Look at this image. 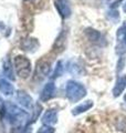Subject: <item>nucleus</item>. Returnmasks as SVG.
<instances>
[{
  "instance_id": "nucleus-1",
  "label": "nucleus",
  "mask_w": 126,
  "mask_h": 133,
  "mask_svg": "<svg viewBox=\"0 0 126 133\" xmlns=\"http://www.w3.org/2000/svg\"><path fill=\"white\" fill-rule=\"evenodd\" d=\"M3 109L6 111L5 114H6L7 120L9 121V123H11L12 125H15V127L23 125V124L27 122V120L29 119V114L26 111L20 109L18 105L11 103L10 101L6 102Z\"/></svg>"
},
{
  "instance_id": "nucleus-2",
  "label": "nucleus",
  "mask_w": 126,
  "mask_h": 133,
  "mask_svg": "<svg viewBox=\"0 0 126 133\" xmlns=\"http://www.w3.org/2000/svg\"><path fill=\"white\" fill-rule=\"evenodd\" d=\"M65 93L69 101L75 103V102H79L80 100H82L86 95V89L82 83L76 82L74 80H70L66 82Z\"/></svg>"
},
{
  "instance_id": "nucleus-3",
  "label": "nucleus",
  "mask_w": 126,
  "mask_h": 133,
  "mask_svg": "<svg viewBox=\"0 0 126 133\" xmlns=\"http://www.w3.org/2000/svg\"><path fill=\"white\" fill-rule=\"evenodd\" d=\"M13 66L16 69L17 74L21 79H28L31 76V71H32L31 62L26 56L22 55L16 56L13 59Z\"/></svg>"
},
{
  "instance_id": "nucleus-4",
  "label": "nucleus",
  "mask_w": 126,
  "mask_h": 133,
  "mask_svg": "<svg viewBox=\"0 0 126 133\" xmlns=\"http://www.w3.org/2000/svg\"><path fill=\"white\" fill-rule=\"evenodd\" d=\"M51 71V63L47 60H39L37 62L36 70H34V80L36 81H42L44 78L49 76Z\"/></svg>"
},
{
  "instance_id": "nucleus-5",
  "label": "nucleus",
  "mask_w": 126,
  "mask_h": 133,
  "mask_svg": "<svg viewBox=\"0 0 126 133\" xmlns=\"http://www.w3.org/2000/svg\"><path fill=\"white\" fill-rule=\"evenodd\" d=\"M116 53L118 56H122L126 52V23L123 24L121 28H118L116 33Z\"/></svg>"
},
{
  "instance_id": "nucleus-6",
  "label": "nucleus",
  "mask_w": 126,
  "mask_h": 133,
  "mask_svg": "<svg viewBox=\"0 0 126 133\" xmlns=\"http://www.w3.org/2000/svg\"><path fill=\"white\" fill-rule=\"evenodd\" d=\"M54 6H55L59 15L61 16L62 19L70 18L72 10H71V7L68 0H54Z\"/></svg>"
},
{
  "instance_id": "nucleus-7",
  "label": "nucleus",
  "mask_w": 126,
  "mask_h": 133,
  "mask_svg": "<svg viewBox=\"0 0 126 133\" xmlns=\"http://www.w3.org/2000/svg\"><path fill=\"white\" fill-rule=\"evenodd\" d=\"M17 100L21 105L26 109H33V99L28 92L23 90H19L17 92Z\"/></svg>"
},
{
  "instance_id": "nucleus-8",
  "label": "nucleus",
  "mask_w": 126,
  "mask_h": 133,
  "mask_svg": "<svg viewBox=\"0 0 126 133\" xmlns=\"http://www.w3.org/2000/svg\"><path fill=\"white\" fill-rule=\"evenodd\" d=\"M54 93H55V84L53 82H49L42 89L40 94V100L43 102H47L54 97Z\"/></svg>"
},
{
  "instance_id": "nucleus-9",
  "label": "nucleus",
  "mask_w": 126,
  "mask_h": 133,
  "mask_svg": "<svg viewBox=\"0 0 126 133\" xmlns=\"http://www.w3.org/2000/svg\"><path fill=\"white\" fill-rule=\"evenodd\" d=\"M21 48H22V50L28 52H36L38 48H39V41L34 38L23 39L22 42H21Z\"/></svg>"
},
{
  "instance_id": "nucleus-10",
  "label": "nucleus",
  "mask_w": 126,
  "mask_h": 133,
  "mask_svg": "<svg viewBox=\"0 0 126 133\" xmlns=\"http://www.w3.org/2000/svg\"><path fill=\"white\" fill-rule=\"evenodd\" d=\"M42 123H43V125H53V124H55L58 122V113L55 110H48L45 113L43 114L41 119Z\"/></svg>"
},
{
  "instance_id": "nucleus-11",
  "label": "nucleus",
  "mask_w": 126,
  "mask_h": 133,
  "mask_svg": "<svg viewBox=\"0 0 126 133\" xmlns=\"http://www.w3.org/2000/svg\"><path fill=\"white\" fill-rule=\"evenodd\" d=\"M13 91H15L13 85L0 73V92L3 93L5 95H11L13 93Z\"/></svg>"
},
{
  "instance_id": "nucleus-12",
  "label": "nucleus",
  "mask_w": 126,
  "mask_h": 133,
  "mask_svg": "<svg viewBox=\"0 0 126 133\" xmlns=\"http://www.w3.org/2000/svg\"><path fill=\"white\" fill-rule=\"evenodd\" d=\"M125 88H126V76H121L117 79L115 87H114V89H113V95H114L115 98L120 97V95L123 93Z\"/></svg>"
},
{
  "instance_id": "nucleus-13",
  "label": "nucleus",
  "mask_w": 126,
  "mask_h": 133,
  "mask_svg": "<svg viewBox=\"0 0 126 133\" xmlns=\"http://www.w3.org/2000/svg\"><path fill=\"white\" fill-rule=\"evenodd\" d=\"M94 105V103L92 100H87V101L85 102H83L81 103V104H79L74 108V109L72 110V114L73 115H79V114H82L84 113V112H86V111H89L91 108H93Z\"/></svg>"
},
{
  "instance_id": "nucleus-14",
  "label": "nucleus",
  "mask_w": 126,
  "mask_h": 133,
  "mask_svg": "<svg viewBox=\"0 0 126 133\" xmlns=\"http://www.w3.org/2000/svg\"><path fill=\"white\" fill-rule=\"evenodd\" d=\"M2 70H3V74L6 76V78H8L9 80L13 81L16 77H15V70H13V66H12L11 62L9 59H7L3 61V65H2Z\"/></svg>"
},
{
  "instance_id": "nucleus-15",
  "label": "nucleus",
  "mask_w": 126,
  "mask_h": 133,
  "mask_svg": "<svg viewBox=\"0 0 126 133\" xmlns=\"http://www.w3.org/2000/svg\"><path fill=\"white\" fill-rule=\"evenodd\" d=\"M65 40H66V36H65L64 30H63L60 33V36L57 38L55 43H54V45H53V49L55 50V51H58V52L62 51V50L64 49V47H65Z\"/></svg>"
},
{
  "instance_id": "nucleus-16",
  "label": "nucleus",
  "mask_w": 126,
  "mask_h": 133,
  "mask_svg": "<svg viewBox=\"0 0 126 133\" xmlns=\"http://www.w3.org/2000/svg\"><path fill=\"white\" fill-rule=\"evenodd\" d=\"M84 33H85L86 38L90 41H92V42H96V41H99L101 39V33L97 30H95V29L87 28L84 30Z\"/></svg>"
},
{
  "instance_id": "nucleus-17",
  "label": "nucleus",
  "mask_w": 126,
  "mask_h": 133,
  "mask_svg": "<svg viewBox=\"0 0 126 133\" xmlns=\"http://www.w3.org/2000/svg\"><path fill=\"white\" fill-rule=\"evenodd\" d=\"M114 125L117 131L126 133V116L125 115H120L115 119Z\"/></svg>"
},
{
  "instance_id": "nucleus-18",
  "label": "nucleus",
  "mask_w": 126,
  "mask_h": 133,
  "mask_svg": "<svg viewBox=\"0 0 126 133\" xmlns=\"http://www.w3.org/2000/svg\"><path fill=\"white\" fill-rule=\"evenodd\" d=\"M55 132V129L51 125H42L37 133H54Z\"/></svg>"
},
{
  "instance_id": "nucleus-19",
  "label": "nucleus",
  "mask_w": 126,
  "mask_h": 133,
  "mask_svg": "<svg viewBox=\"0 0 126 133\" xmlns=\"http://www.w3.org/2000/svg\"><path fill=\"white\" fill-rule=\"evenodd\" d=\"M63 73V64H62V61H59L57 63V68H55V71L53 73V78H57V77H61Z\"/></svg>"
},
{
  "instance_id": "nucleus-20",
  "label": "nucleus",
  "mask_w": 126,
  "mask_h": 133,
  "mask_svg": "<svg viewBox=\"0 0 126 133\" xmlns=\"http://www.w3.org/2000/svg\"><path fill=\"white\" fill-rule=\"evenodd\" d=\"M70 72L71 73H80L81 72V66H79L76 63H71V66H70Z\"/></svg>"
},
{
  "instance_id": "nucleus-21",
  "label": "nucleus",
  "mask_w": 126,
  "mask_h": 133,
  "mask_svg": "<svg viewBox=\"0 0 126 133\" xmlns=\"http://www.w3.org/2000/svg\"><path fill=\"white\" fill-rule=\"evenodd\" d=\"M122 1H123V0H116V1L112 2V3H111V8H112V9H115V8H117V7L121 5Z\"/></svg>"
},
{
  "instance_id": "nucleus-22",
  "label": "nucleus",
  "mask_w": 126,
  "mask_h": 133,
  "mask_svg": "<svg viewBox=\"0 0 126 133\" xmlns=\"http://www.w3.org/2000/svg\"><path fill=\"white\" fill-rule=\"evenodd\" d=\"M123 11L126 14V3H124V5H123Z\"/></svg>"
},
{
  "instance_id": "nucleus-23",
  "label": "nucleus",
  "mask_w": 126,
  "mask_h": 133,
  "mask_svg": "<svg viewBox=\"0 0 126 133\" xmlns=\"http://www.w3.org/2000/svg\"><path fill=\"white\" fill-rule=\"evenodd\" d=\"M3 28V23L1 22V21H0V29H2Z\"/></svg>"
}]
</instances>
